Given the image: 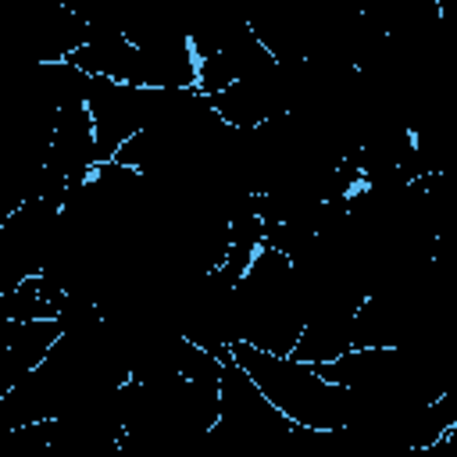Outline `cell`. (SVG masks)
<instances>
[{"instance_id":"6da1fadb","label":"cell","mask_w":457,"mask_h":457,"mask_svg":"<svg viewBox=\"0 0 457 457\" xmlns=\"http://www.w3.org/2000/svg\"><path fill=\"white\" fill-rule=\"evenodd\" d=\"M232 357L250 371V378L264 389V396L303 428H346L353 393L321 375L318 364L300 361L293 353H271L246 339L232 346Z\"/></svg>"},{"instance_id":"7a4b0ae2","label":"cell","mask_w":457,"mask_h":457,"mask_svg":"<svg viewBox=\"0 0 457 457\" xmlns=\"http://www.w3.org/2000/svg\"><path fill=\"white\" fill-rule=\"evenodd\" d=\"M239 318L243 339L271 353H293L307 325V300L293 257H286L271 243L253 253L246 275L239 278Z\"/></svg>"},{"instance_id":"3957f363","label":"cell","mask_w":457,"mask_h":457,"mask_svg":"<svg viewBox=\"0 0 457 457\" xmlns=\"http://www.w3.org/2000/svg\"><path fill=\"white\" fill-rule=\"evenodd\" d=\"M221 411L207 436L211 453L225 457H271V453H293L296 421H289L264 389L250 378V371L225 353L221 364Z\"/></svg>"},{"instance_id":"277c9868","label":"cell","mask_w":457,"mask_h":457,"mask_svg":"<svg viewBox=\"0 0 457 457\" xmlns=\"http://www.w3.org/2000/svg\"><path fill=\"white\" fill-rule=\"evenodd\" d=\"M311 64L307 61H275L264 71H253L228 89L214 93V111L232 129H257L264 121H275L289 111H296L307 96Z\"/></svg>"},{"instance_id":"5b68a950","label":"cell","mask_w":457,"mask_h":457,"mask_svg":"<svg viewBox=\"0 0 457 457\" xmlns=\"http://www.w3.org/2000/svg\"><path fill=\"white\" fill-rule=\"evenodd\" d=\"M64 196H32L0 221V293L39 275L54 253Z\"/></svg>"},{"instance_id":"8992f818","label":"cell","mask_w":457,"mask_h":457,"mask_svg":"<svg viewBox=\"0 0 457 457\" xmlns=\"http://www.w3.org/2000/svg\"><path fill=\"white\" fill-rule=\"evenodd\" d=\"M179 93L182 89H150V86L93 75L86 104L93 114V129H96L104 161H111L136 132H143L154 118H161L179 100Z\"/></svg>"},{"instance_id":"52a82bcc","label":"cell","mask_w":457,"mask_h":457,"mask_svg":"<svg viewBox=\"0 0 457 457\" xmlns=\"http://www.w3.org/2000/svg\"><path fill=\"white\" fill-rule=\"evenodd\" d=\"M100 161H104V154H100V143H96L89 104L61 107L57 118H54V136H50V150H46V171L61 186H75V182L89 179Z\"/></svg>"},{"instance_id":"ba28073f","label":"cell","mask_w":457,"mask_h":457,"mask_svg":"<svg viewBox=\"0 0 457 457\" xmlns=\"http://www.w3.org/2000/svg\"><path fill=\"white\" fill-rule=\"evenodd\" d=\"M57 336H61L57 318H29V321L0 318V396L46 361Z\"/></svg>"},{"instance_id":"9c48e42d","label":"cell","mask_w":457,"mask_h":457,"mask_svg":"<svg viewBox=\"0 0 457 457\" xmlns=\"http://www.w3.org/2000/svg\"><path fill=\"white\" fill-rule=\"evenodd\" d=\"M275 61L278 57L264 46V39L253 29H243L225 46H218L211 57L200 61V82H196V89L207 93V96H214V93L228 89L232 82H239V79H246L253 71H264Z\"/></svg>"},{"instance_id":"30bf717a","label":"cell","mask_w":457,"mask_h":457,"mask_svg":"<svg viewBox=\"0 0 457 457\" xmlns=\"http://www.w3.org/2000/svg\"><path fill=\"white\" fill-rule=\"evenodd\" d=\"M353 318L357 311H311L307 325L293 346V357L311 364H328L353 350Z\"/></svg>"},{"instance_id":"8fae6325","label":"cell","mask_w":457,"mask_h":457,"mask_svg":"<svg viewBox=\"0 0 457 457\" xmlns=\"http://www.w3.org/2000/svg\"><path fill=\"white\" fill-rule=\"evenodd\" d=\"M136 54L139 46L118 32V29H100V32H89V39L68 57L71 64H79L82 71L89 75H104V79H118V82H129L132 79V68H136Z\"/></svg>"},{"instance_id":"7c38bea8","label":"cell","mask_w":457,"mask_h":457,"mask_svg":"<svg viewBox=\"0 0 457 457\" xmlns=\"http://www.w3.org/2000/svg\"><path fill=\"white\" fill-rule=\"evenodd\" d=\"M425 453H446V457H457V421L450 425V432L443 436V443H436V446L425 450Z\"/></svg>"}]
</instances>
